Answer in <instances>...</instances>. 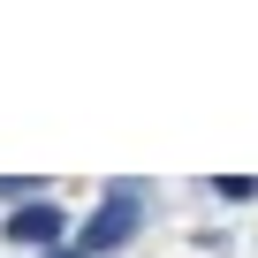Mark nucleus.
<instances>
[{"label": "nucleus", "mask_w": 258, "mask_h": 258, "mask_svg": "<svg viewBox=\"0 0 258 258\" xmlns=\"http://www.w3.org/2000/svg\"><path fill=\"white\" fill-rule=\"evenodd\" d=\"M137 213H145V205H137V190H129V182H114V198H106V205H99V213L84 220V235H76V258L121 250L129 235H137Z\"/></svg>", "instance_id": "1"}, {"label": "nucleus", "mask_w": 258, "mask_h": 258, "mask_svg": "<svg viewBox=\"0 0 258 258\" xmlns=\"http://www.w3.org/2000/svg\"><path fill=\"white\" fill-rule=\"evenodd\" d=\"M61 228H69V220H61L53 205H16V213H8V243H31V250H61Z\"/></svg>", "instance_id": "2"}, {"label": "nucleus", "mask_w": 258, "mask_h": 258, "mask_svg": "<svg viewBox=\"0 0 258 258\" xmlns=\"http://www.w3.org/2000/svg\"><path fill=\"white\" fill-rule=\"evenodd\" d=\"M46 258H76V250H46Z\"/></svg>", "instance_id": "3"}]
</instances>
